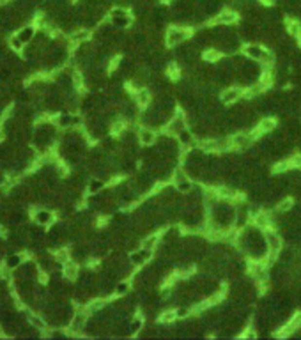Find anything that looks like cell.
I'll list each match as a JSON object with an SVG mask.
<instances>
[{"label":"cell","instance_id":"cell-24","mask_svg":"<svg viewBox=\"0 0 301 340\" xmlns=\"http://www.w3.org/2000/svg\"><path fill=\"white\" fill-rule=\"evenodd\" d=\"M105 306H107V302H105V300H94V302H91L87 305V310H89V314H97V312H101Z\"/></svg>","mask_w":301,"mask_h":340},{"label":"cell","instance_id":"cell-7","mask_svg":"<svg viewBox=\"0 0 301 340\" xmlns=\"http://www.w3.org/2000/svg\"><path fill=\"white\" fill-rule=\"evenodd\" d=\"M239 19V13L232 7H227V9H222L218 15L211 19V23L214 25H236Z\"/></svg>","mask_w":301,"mask_h":340},{"label":"cell","instance_id":"cell-33","mask_svg":"<svg viewBox=\"0 0 301 340\" xmlns=\"http://www.w3.org/2000/svg\"><path fill=\"white\" fill-rule=\"evenodd\" d=\"M30 317V322L34 326H39V328H44V324H43V321L41 319H38V317H34V316H29Z\"/></svg>","mask_w":301,"mask_h":340},{"label":"cell","instance_id":"cell-20","mask_svg":"<svg viewBox=\"0 0 301 340\" xmlns=\"http://www.w3.org/2000/svg\"><path fill=\"white\" fill-rule=\"evenodd\" d=\"M91 39V30H76V32H73V36H71V43H73V46H78V44H85Z\"/></svg>","mask_w":301,"mask_h":340},{"label":"cell","instance_id":"cell-5","mask_svg":"<svg viewBox=\"0 0 301 340\" xmlns=\"http://www.w3.org/2000/svg\"><path fill=\"white\" fill-rule=\"evenodd\" d=\"M220 101L227 105V107H232L236 103H239L245 97V89L239 87V85H228V87L222 89L218 94Z\"/></svg>","mask_w":301,"mask_h":340},{"label":"cell","instance_id":"cell-6","mask_svg":"<svg viewBox=\"0 0 301 340\" xmlns=\"http://www.w3.org/2000/svg\"><path fill=\"white\" fill-rule=\"evenodd\" d=\"M152 255H154V250H149V248L140 245V248H136V250H133V252L130 253V261H132L136 267H142L152 261Z\"/></svg>","mask_w":301,"mask_h":340},{"label":"cell","instance_id":"cell-22","mask_svg":"<svg viewBox=\"0 0 301 340\" xmlns=\"http://www.w3.org/2000/svg\"><path fill=\"white\" fill-rule=\"evenodd\" d=\"M292 208H294V200L289 199V197H283V199L275 206L273 211H275V213H289Z\"/></svg>","mask_w":301,"mask_h":340},{"label":"cell","instance_id":"cell-19","mask_svg":"<svg viewBox=\"0 0 301 340\" xmlns=\"http://www.w3.org/2000/svg\"><path fill=\"white\" fill-rule=\"evenodd\" d=\"M285 32H287L289 36H292V38L300 39V38H301V23L298 21V19L289 18V19L285 21Z\"/></svg>","mask_w":301,"mask_h":340},{"label":"cell","instance_id":"cell-15","mask_svg":"<svg viewBox=\"0 0 301 340\" xmlns=\"http://www.w3.org/2000/svg\"><path fill=\"white\" fill-rule=\"evenodd\" d=\"M144 326H146L144 314H133L132 319H130V333H132V337H138V333L142 331Z\"/></svg>","mask_w":301,"mask_h":340},{"label":"cell","instance_id":"cell-9","mask_svg":"<svg viewBox=\"0 0 301 340\" xmlns=\"http://www.w3.org/2000/svg\"><path fill=\"white\" fill-rule=\"evenodd\" d=\"M175 138H177V142H179L181 147H183L185 151H188V149H191V147H195V146H199V138H197L195 133L191 132V128L183 130L179 135H175Z\"/></svg>","mask_w":301,"mask_h":340},{"label":"cell","instance_id":"cell-28","mask_svg":"<svg viewBox=\"0 0 301 340\" xmlns=\"http://www.w3.org/2000/svg\"><path fill=\"white\" fill-rule=\"evenodd\" d=\"M58 122H60V126H71V124L76 122V119H75V117H69V115H62L60 119H58Z\"/></svg>","mask_w":301,"mask_h":340},{"label":"cell","instance_id":"cell-11","mask_svg":"<svg viewBox=\"0 0 301 340\" xmlns=\"http://www.w3.org/2000/svg\"><path fill=\"white\" fill-rule=\"evenodd\" d=\"M133 99H135V101L138 103V107L144 110V108H147L150 103L154 101V93H152L150 89L144 87V89H140V91H135V93H133Z\"/></svg>","mask_w":301,"mask_h":340},{"label":"cell","instance_id":"cell-13","mask_svg":"<svg viewBox=\"0 0 301 340\" xmlns=\"http://www.w3.org/2000/svg\"><path fill=\"white\" fill-rule=\"evenodd\" d=\"M87 312L89 310H80L73 316V321H71V331L75 333H80V331L87 326Z\"/></svg>","mask_w":301,"mask_h":340},{"label":"cell","instance_id":"cell-4","mask_svg":"<svg viewBox=\"0 0 301 340\" xmlns=\"http://www.w3.org/2000/svg\"><path fill=\"white\" fill-rule=\"evenodd\" d=\"M186 128H189L188 115H186V112L183 108H179V110L169 119V122H167V126H165V132L169 133V135L175 136V135H179L183 130H186Z\"/></svg>","mask_w":301,"mask_h":340},{"label":"cell","instance_id":"cell-29","mask_svg":"<svg viewBox=\"0 0 301 340\" xmlns=\"http://www.w3.org/2000/svg\"><path fill=\"white\" fill-rule=\"evenodd\" d=\"M291 165L294 167V169H300L301 170V151L291 156Z\"/></svg>","mask_w":301,"mask_h":340},{"label":"cell","instance_id":"cell-8","mask_svg":"<svg viewBox=\"0 0 301 340\" xmlns=\"http://www.w3.org/2000/svg\"><path fill=\"white\" fill-rule=\"evenodd\" d=\"M136 133H138V142H140V147L156 146V142H158V133H156L154 128L140 126L138 130H136Z\"/></svg>","mask_w":301,"mask_h":340},{"label":"cell","instance_id":"cell-25","mask_svg":"<svg viewBox=\"0 0 301 340\" xmlns=\"http://www.w3.org/2000/svg\"><path fill=\"white\" fill-rule=\"evenodd\" d=\"M128 15H132V11H130L128 5H115L108 13V16H128Z\"/></svg>","mask_w":301,"mask_h":340},{"label":"cell","instance_id":"cell-36","mask_svg":"<svg viewBox=\"0 0 301 340\" xmlns=\"http://www.w3.org/2000/svg\"><path fill=\"white\" fill-rule=\"evenodd\" d=\"M0 232H2V228H0Z\"/></svg>","mask_w":301,"mask_h":340},{"label":"cell","instance_id":"cell-12","mask_svg":"<svg viewBox=\"0 0 301 340\" xmlns=\"http://www.w3.org/2000/svg\"><path fill=\"white\" fill-rule=\"evenodd\" d=\"M278 128V122H277V119L273 115H266V117H263V119H259V122H257V130H259V133L261 135H267V133H273L275 130Z\"/></svg>","mask_w":301,"mask_h":340},{"label":"cell","instance_id":"cell-27","mask_svg":"<svg viewBox=\"0 0 301 340\" xmlns=\"http://www.w3.org/2000/svg\"><path fill=\"white\" fill-rule=\"evenodd\" d=\"M38 222H41V224H52V222H54V216H52L48 211H41V213L38 214Z\"/></svg>","mask_w":301,"mask_h":340},{"label":"cell","instance_id":"cell-34","mask_svg":"<svg viewBox=\"0 0 301 340\" xmlns=\"http://www.w3.org/2000/svg\"><path fill=\"white\" fill-rule=\"evenodd\" d=\"M261 4H264V5H271L273 4V0H259Z\"/></svg>","mask_w":301,"mask_h":340},{"label":"cell","instance_id":"cell-3","mask_svg":"<svg viewBox=\"0 0 301 340\" xmlns=\"http://www.w3.org/2000/svg\"><path fill=\"white\" fill-rule=\"evenodd\" d=\"M193 32H191V27L188 25H172L165 30V43L169 48H175L179 44L186 43L188 39H191Z\"/></svg>","mask_w":301,"mask_h":340},{"label":"cell","instance_id":"cell-35","mask_svg":"<svg viewBox=\"0 0 301 340\" xmlns=\"http://www.w3.org/2000/svg\"><path fill=\"white\" fill-rule=\"evenodd\" d=\"M2 138H4V135H2V133H0V142H2Z\"/></svg>","mask_w":301,"mask_h":340},{"label":"cell","instance_id":"cell-1","mask_svg":"<svg viewBox=\"0 0 301 340\" xmlns=\"http://www.w3.org/2000/svg\"><path fill=\"white\" fill-rule=\"evenodd\" d=\"M207 216L213 220L220 228L227 230V228L234 227V222H236V206H234V202L220 200L218 204L209 211Z\"/></svg>","mask_w":301,"mask_h":340},{"label":"cell","instance_id":"cell-26","mask_svg":"<svg viewBox=\"0 0 301 340\" xmlns=\"http://www.w3.org/2000/svg\"><path fill=\"white\" fill-rule=\"evenodd\" d=\"M103 188H105V183H103L101 179H93L91 183H89V186H87L89 193H93V195L99 193V191H101Z\"/></svg>","mask_w":301,"mask_h":340},{"label":"cell","instance_id":"cell-10","mask_svg":"<svg viewBox=\"0 0 301 340\" xmlns=\"http://www.w3.org/2000/svg\"><path fill=\"white\" fill-rule=\"evenodd\" d=\"M252 224L255 227L263 228V230H267L275 225V220H273V214L266 213V211H257V213L252 216Z\"/></svg>","mask_w":301,"mask_h":340},{"label":"cell","instance_id":"cell-17","mask_svg":"<svg viewBox=\"0 0 301 340\" xmlns=\"http://www.w3.org/2000/svg\"><path fill=\"white\" fill-rule=\"evenodd\" d=\"M177 319H179V317H177V308H165V310L160 312V316H158V321L163 326L174 324Z\"/></svg>","mask_w":301,"mask_h":340},{"label":"cell","instance_id":"cell-30","mask_svg":"<svg viewBox=\"0 0 301 340\" xmlns=\"http://www.w3.org/2000/svg\"><path fill=\"white\" fill-rule=\"evenodd\" d=\"M32 34H34V29H32V27H29V29H25L23 32H21V34L18 36V38L25 43V41H29V39L32 38Z\"/></svg>","mask_w":301,"mask_h":340},{"label":"cell","instance_id":"cell-16","mask_svg":"<svg viewBox=\"0 0 301 340\" xmlns=\"http://www.w3.org/2000/svg\"><path fill=\"white\" fill-rule=\"evenodd\" d=\"M142 246H146L149 248V250H158V246L161 245V236L158 232H149L144 236V239H142Z\"/></svg>","mask_w":301,"mask_h":340},{"label":"cell","instance_id":"cell-23","mask_svg":"<svg viewBox=\"0 0 301 340\" xmlns=\"http://www.w3.org/2000/svg\"><path fill=\"white\" fill-rule=\"evenodd\" d=\"M64 275H66V278H69V280H75V278L78 277V266L75 263H71V261L64 263Z\"/></svg>","mask_w":301,"mask_h":340},{"label":"cell","instance_id":"cell-21","mask_svg":"<svg viewBox=\"0 0 301 340\" xmlns=\"http://www.w3.org/2000/svg\"><path fill=\"white\" fill-rule=\"evenodd\" d=\"M132 287H133L132 282L121 280L119 283H115V291H113V294H115L117 298H126L128 294H130V291H132Z\"/></svg>","mask_w":301,"mask_h":340},{"label":"cell","instance_id":"cell-37","mask_svg":"<svg viewBox=\"0 0 301 340\" xmlns=\"http://www.w3.org/2000/svg\"><path fill=\"white\" fill-rule=\"evenodd\" d=\"M73 2H76V0H73Z\"/></svg>","mask_w":301,"mask_h":340},{"label":"cell","instance_id":"cell-31","mask_svg":"<svg viewBox=\"0 0 301 340\" xmlns=\"http://www.w3.org/2000/svg\"><path fill=\"white\" fill-rule=\"evenodd\" d=\"M57 259L60 261V263H68V261H69L68 250H60V252H57Z\"/></svg>","mask_w":301,"mask_h":340},{"label":"cell","instance_id":"cell-18","mask_svg":"<svg viewBox=\"0 0 301 340\" xmlns=\"http://www.w3.org/2000/svg\"><path fill=\"white\" fill-rule=\"evenodd\" d=\"M222 57H224V54H222L218 48H214V46H211V48H206L204 52H202V60H206V62L216 64Z\"/></svg>","mask_w":301,"mask_h":340},{"label":"cell","instance_id":"cell-2","mask_svg":"<svg viewBox=\"0 0 301 340\" xmlns=\"http://www.w3.org/2000/svg\"><path fill=\"white\" fill-rule=\"evenodd\" d=\"M243 55L246 58H250V60L261 62L263 66H271L275 62L271 50L263 43H246L243 46Z\"/></svg>","mask_w":301,"mask_h":340},{"label":"cell","instance_id":"cell-32","mask_svg":"<svg viewBox=\"0 0 301 340\" xmlns=\"http://www.w3.org/2000/svg\"><path fill=\"white\" fill-rule=\"evenodd\" d=\"M11 44H13V48L19 50V48H21V46H23V41H21V39H19L18 36H16V38L11 39Z\"/></svg>","mask_w":301,"mask_h":340},{"label":"cell","instance_id":"cell-14","mask_svg":"<svg viewBox=\"0 0 301 340\" xmlns=\"http://www.w3.org/2000/svg\"><path fill=\"white\" fill-rule=\"evenodd\" d=\"M110 18V23L115 27V30H126L133 25V16H108Z\"/></svg>","mask_w":301,"mask_h":340}]
</instances>
